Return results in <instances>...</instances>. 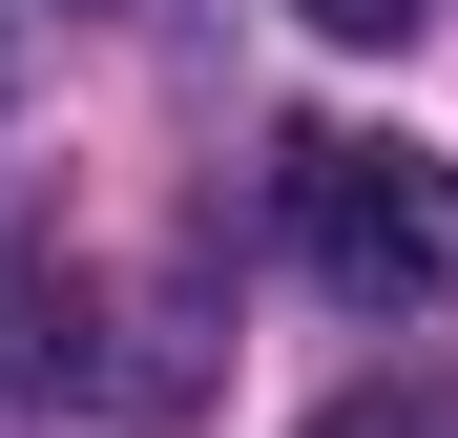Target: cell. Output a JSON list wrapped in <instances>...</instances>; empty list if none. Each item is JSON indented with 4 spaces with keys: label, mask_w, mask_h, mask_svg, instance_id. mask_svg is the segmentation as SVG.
<instances>
[{
    "label": "cell",
    "mask_w": 458,
    "mask_h": 438,
    "mask_svg": "<svg viewBox=\"0 0 458 438\" xmlns=\"http://www.w3.org/2000/svg\"><path fill=\"white\" fill-rule=\"evenodd\" d=\"M292 251H313V292H354V313H437L458 292V167L396 125H292Z\"/></svg>",
    "instance_id": "6da1fadb"
},
{
    "label": "cell",
    "mask_w": 458,
    "mask_h": 438,
    "mask_svg": "<svg viewBox=\"0 0 458 438\" xmlns=\"http://www.w3.org/2000/svg\"><path fill=\"white\" fill-rule=\"evenodd\" d=\"M313 438H458V397H437V376H396V397H334Z\"/></svg>",
    "instance_id": "7a4b0ae2"
},
{
    "label": "cell",
    "mask_w": 458,
    "mask_h": 438,
    "mask_svg": "<svg viewBox=\"0 0 458 438\" xmlns=\"http://www.w3.org/2000/svg\"><path fill=\"white\" fill-rule=\"evenodd\" d=\"M42 355H63V334H42V271H21V251H0V397H21V376H42Z\"/></svg>",
    "instance_id": "3957f363"
},
{
    "label": "cell",
    "mask_w": 458,
    "mask_h": 438,
    "mask_svg": "<svg viewBox=\"0 0 458 438\" xmlns=\"http://www.w3.org/2000/svg\"><path fill=\"white\" fill-rule=\"evenodd\" d=\"M313 42H417V0H292Z\"/></svg>",
    "instance_id": "277c9868"
}]
</instances>
